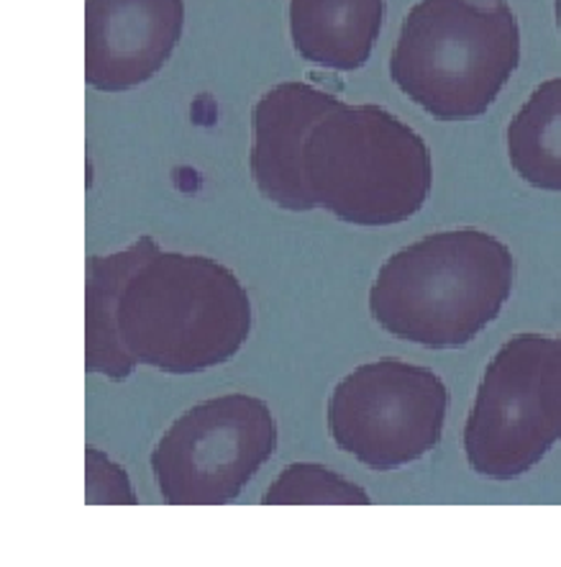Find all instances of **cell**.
<instances>
[{
    "mask_svg": "<svg viewBox=\"0 0 561 567\" xmlns=\"http://www.w3.org/2000/svg\"><path fill=\"white\" fill-rule=\"evenodd\" d=\"M385 0H290V37L305 62L354 72L370 62Z\"/></svg>",
    "mask_w": 561,
    "mask_h": 567,
    "instance_id": "30bf717a",
    "label": "cell"
},
{
    "mask_svg": "<svg viewBox=\"0 0 561 567\" xmlns=\"http://www.w3.org/2000/svg\"><path fill=\"white\" fill-rule=\"evenodd\" d=\"M183 29L185 0H87V85L103 93L139 87L165 68Z\"/></svg>",
    "mask_w": 561,
    "mask_h": 567,
    "instance_id": "ba28073f",
    "label": "cell"
},
{
    "mask_svg": "<svg viewBox=\"0 0 561 567\" xmlns=\"http://www.w3.org/2000/svg\"><path fill=\"white\" fill-rule=\"evenodd\" d=\"M520 62V29L506 0H418L389 54V78L436 121L490 111Z\"/></svg>",
    "mask_w": 561,
    "mask_h": 567,
    "instance_id": "277c9868",
    "label": "cell"
},
{
    "mask_svg": "<svg viewBox=\"0 0 561 567\" xmlns=\"http://www.w3.org/2000/svg\"><path fill=\"white\" fill-rule=\"evenodd\" d=\"M339 99L308 83H282L267 91L251 111L249 167L257 190L282 210H311L300 177V159L315 121Z\"/></svg>",
    "mask_w": 561,
    "mask_h": 567,
    "instance_id": "9c48e42d",
    "label": "cell"
},
{
    "mask_svg": "<svg viewBox=\"0 0 561 567\" xmlns=\"http://www.w3.org/2000/svg\"><path fill=\"white\" fill-rule=\"evenodd\" d=\"M85 465H87V488H85V501L91 506L97 504H111V506H136L139 498L132 488V481H128L126 470L113 463L108 455L87 447L85 452Z\"/></svg>",
    "mask_w": 561,
    "mask_h": 567,
    "instance_id": "4fadbf2b",
    "label": "cell"
},
{
    "mask_svg": "<svg viewBox=\"0 0 561 567\" xmlns=\"http://www.w3.org/2000/svg\"><path fill=\"white\" fill-rule=\"evenodd\" d=\"M559 339H561V337H559Z\"/></svg>",
    "mask_w": 561,
    "mask_h": 567,
    "instance_id": "9a60e30c",
    "label": "cell"
},
{
    "mask_svg": "<svg viewBox=\"0 0 561 567\" xmlns=\"http://www.w3.org/2000/svg\"><path fill=\"white\" fill-rule=\"evenodd\" d=\"M449 388L434 370L382 358L362 364L333 388L329 432L333 444L377 473L426 457L444 434Z\"/></svg>",
    "mask_w": 561,
    "mask_h": 567,
    "instance_id": "52a82bcc",
    "label": "cell"
},
{
    "mask_svg": "<svg viewBox=\"0 0 561 567\" xmlns=\"http://www.w3.org/2000/svg\"><path fill=\"white\" fill-rule=\"evenodd\" d=\"M278 424L262 399L229 393L185 411L152 452V473L169 506H226L270 463Z\"/></svg>",
    "mask_w": 561,
    "mask_h": 567,
    "instance_id": "8992f818",
    "label": "cell"
},
{
    "mask_svg": "<svg viewBox=\"0 0 561 567\" xmlns=\"http://www.w3.org/2000/svg\"><path fill=\"white\" fill-rule=\"evenodd\" d=\"M251 331V301L229 267L165 252L139 237L87 257L85 368L124 383L139 364L195 375L233 360Z\"/></svg>",
    "mask_w": 561,
    "mask_h": 567,
    "instance_id": "6da1fadb",
    "label": "cell"
},
{
    "mask_svg": "<svg viewBox=\"0 0 561 567\" xmlns=\"http://www.w3.org/2000/svg\"><path fill=\"white\" fill-rule=\"evenodd\" d=\"M264 506H370V493L315 463L284 467L267 488Z\"/></svg>",
    "mask_w": 561,
    "mask_h": 567,
    "instance_id": "7c38bea8",
    "label": "cell"
},
{
    "mask_svg": "<svg viewBox=\"0 0 561 567\" xmlns=\"http://www.w3.org/2000/svg\"><path fill=\"white\" fill-rule=\"evenodd\" d=\"M561 440V339L518 334L487 364L465 426L477 475L516 481Z\"/></svg>",
    "mask_w": 561,
    "mask_h": 567,
    "instance_id": "5b68a950",
    "label": "cell"
},
{
    "mask_svg": "<svg viewBox=\"0 0 561 567\" xmlns=\"http://www.w3.org/2000/svg\"><path fill=\"white\" fill-rule=\"evenodd\" d=\"M557 23H559V31H561V0H557Z\"/></svg>",
    "mask_w": 561,
    "mask_h": 567,
    "instance_id": "5bb4252c",
    "label": "cell"
},
{
    "mask_svg": "<svg viewBox=\"0 0 561 567\" xmlns=\"http://www.w3.org/2000/svg\"><path fill=\"white\" fill-rule=\"evenodd\" d=\"M300 177L308 206L354 226H395L430 196V150L382 105L336 101L308 134Z\"/></svg>",
    "mask_w": 561,
    "mask_h": 567,
    "instance_id": "3957f363",
    "label": "cell"
},
{
    "mask_svg": "<svg viewBox=\"0 0 561 567\" xmlns=\"http://www.w3.org/2000/svg\"><path fill=\"white\" fill-rule=\"evenodd\" d=\"M508 157L520 181L561 193V78L528 95L508 126Z\"/></svg>",
    "mask_w": 561,
    "mask_h": 567,
    "instance_id": "8fae6325",
    "label": "cell"
},
{
    "mask_svg": "<svg viewBox=\"0 0 561 567\" xmlns=\"http://www.w3.org/2000/svg\"><path fill=\"white\" fill-rule=\"evenodd\" d=\"M516 262L492 234H428L387 257L370 290L382 331L428 350H457L498 319L513 293Z\"/></svg>",
    "mask_w": 561,
    "mask_h": 567,
    "instance_id": "7a4b0ae2",
    "label": "cell"
}]
</instances>
